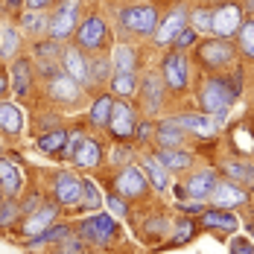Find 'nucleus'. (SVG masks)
Wrapping results in <instances>:
<instances>
[{
	"mask_svg": "<svg viewBox=\"0 0 254 254\" xmlns=\"http://www.w3.org/2000/svg\"><path fill=\"white\" fill-rule=\"evenodd\" d=\"M187 15H190L187 6H176L170 15H164V21H158V29L152 32V41L158 47H170L173 38L178 35V29L187 24Z\"/></svg>",
	"mask_w": 254,
	"mask_h": 254,
	"instance_id": "20",
	"label": "nucleus"
},
{
	"mask_svg": "<svg viewBox=\"0 0 254 254\" xmlns=\"http://www.w3.org/2000/svg\"><path fill=\"white\" fill-rule=\"evenodd\" d=\"M67 234H73V225L70 222H53L50 228L44 231V234H38V237H32V240H26V243H21L24 249H44V246H56L59 240H64Z\"/></svg>",
	"mask_w": 254,
	"mask_h": 254,
	"instance_id": "31",
	"label": "nucleus"
},
{
	"mask_svg": "<svg viewBox=\"0 0 254 254\" xmlns=\"http://www.w3.org/2000/svg\"><path fill=\"white\" fill-rule=\"evenodd\" d=\"M3 155H6V137L0 134V158H3Z\"/></svg>",
	"mask_w": 254,
	"mask_h": 254,
	"instance_id": "57",
	"label": "nucleus"
},
{
	"mask_svg": "<svg viewBox=\"0 0 254 254\" xmlns=\"http://www.w3.org/2000/svg\"><path fill=\"white\" fill-rule=\"evenodd\" d=\"M246 202H249V190L243 184L231 181V178H219L216 187L207 196V207H222V210H234V207H240Z\"/></svg>",
	"mask_w": 254,
	"mask_h": 254,
	"instance_id": "15",
	"label": "nucleus"
},
{
	"mask_svg": "<svg viewBox=\"0 0 254 254\" xmlns=\"http://www.w3.org/2000/svg\"><path fill=\"white\" fill-rule=\"evenodd\" d=\"M3 199H6V196H3V190H0V204H3Z\"/></svg>",
	"mask_w": 254,
	"mask_h": 254,
	"instance_id": "59",
	"label": "nucleus"
},
{
	"mask_svg": "<svg viewBox=\"0 0 254 254\" xmlns=\"http://www.w3.org/2000/svg\"><path fill=\"white\" fill-rule=\"evenodd\" d=\"M176 120L187 134H196L202 140H213L219 131V120L213 114H204V111H181V114H176Z\"/></svg>",
	"mask_w": 254,
	"mask_h": 254,
	"instance_id": "16",
	"label": "nucleus"
},
{
	"mask_svg": "<svg viewBox=\"0 0 254 254\" xmlns=\"http://www.w3.org/2000/svg\"><path fill=\"white\" fill-rule=\"evenodd\" d=\"M158 21H161V15L152 3H131V6H123L117 12V24L137 38H152V32L158 29Z\"/></svg>",
	"mask_w": 254,
	"mask_h": 254,
	"instance_id": "6",
	"label": "nucleus"
},
{
	"mask_svg": "<svg viewBox=\"0 0 254 254\" xmlns=\"http://www.w3.org/2000/svg\"><path fill=\"white\" fill-rule=\"evenodd\" d=\"M170 231H173V237H170L167 243H170V246H184V243H190V240L196 237V222H193V216H184V219H178Z\"/></svg>",
	"mask_w": 254,
	"mask_h": 254,
	"instance_id": "41",
	"label": "nucleus"
},
{
	"mask_svg": "<svg viewBox=\"0 0 254 254\" xmlns=\"http://www.w3.org/2000/svg\"><path fill=\"white\" fill-rule=\"evenodd\" d=\"M102 161H105L102 140L97 134H85V137L79 140L73 158H70V167H73V170H97V167H102Z\"/></svg>",
	"mask_w": 254,
	"mask_h": 254,
	"instance_id": "17",
	"label": "nucleus"
},
{
	"mask_svg": "<svg viewBox=\"0 0 254 254\" xmlns=\"http://www.w3.org/2000/svg\"><path fill=\"white\" fill-rule=\"evenodd\" d=\"M196 100H199V108L204 114H213L219 123L228 117L231 105L240 100V82L234 85L231 76H204L199 91H196Z\"/></svg>",
	"mask_w": 254,
	"mask_h": 254,
	"instance_id": "1",
	"label": "nucleus"
},
{
	"mask_svg": "<svg viewBox=\"0 0 254 254\" xmlns=\"http://www.w3.org/2000/svg\"><path fill=\"white\" fill-rule=\"evenodd\" d=\"M50 190H53V202L62 210L73 213L82 202V176L76 170H56L50 178Z\"/></svg>",
	"mask_w": 254,
	"mask_h": 254,
	"instance_id": "8",
	"label": "nucleus"
},
{
	"mask_svg": "<svg viewBox=\"0 0 254 254\" xmlns=\"http://www.w3.org/2000/svg\"><path fill=\"white\" fill-rule=\"evenodd\" d=\"M199 38H202V35H199V32L193 29V26H190V24H184L181 29H178V35L173 38V44H170V50H181V53H184L187 47H193V44H199Z\"/></svg>",
	"mask_w": 254,
	"mask_h": 254,
	"instance_id": "43",
	"label": "nucleus"
},
{
	"mask_svg": "<svg viewBox=\"0 0 254 254\" xmlns=\"http://www.w3.org/2000/svg\"><path fill=\"white\" fill-rule=\"evenodd\" d=\"M204 207H207V202H196V199H184V204L178 207L184 216H196V213H202Z\"/></svg>",
	"mask_w": 254,
	"mask_h": 254,
	"instance_id": "53",
	"label": "nucleus"
},
{
	"mask_svg": "<svg viewBox=\"0 0 254 254\" xmlns=\"http://www.w3.org/2000/svg\"><path fill=\"white\" fill-rule=\"evenodd\" d=\"M134 146H143V143H149L155 137V120H149V117H140L137 120V126H134Z\"/></svg>",
	"mask_w": 254,
	"mask_h": 254,
	"instance_id": "46",
	"label": "nucleus"
},
{
	"mask_svg": "<svg viewBox=\"0 0 254 254\" xmlns=\"http://www.w3.org/2000/svg\"><path fill=\"white\" fill-rule=\"evenodd\" d=\"M108 59H111L114 73H137L140 53L134 50L131 44H114V47H111V53H108Z\"/></svg>",
	"mask_w": 254,
	"mask_h": 254,
	"instance_id": "27",
	"label": "nucleus"
},
{
	"mask_svg": "<svg viewBox=\"0 0 254 254\" xmlns=\"http://www.w3.org/2000/svg\"><path fill=\"white\" fill-rule=\"evenodd\" d=\"M170 228H173V225H170V219H167L164 213H158V216H152V219L143 225V234H146L149 240H164V237L170 234Z\"/></svg>",
	"mask_w": 254,
	"mask_h": 254,
	"instance_id": "44",
	"label": "nucleus"
},
{
	"mask_svg": "<svg viewBox=\"0 0 254 254\" xmlns=\"http://www.w3.org/2000/svg\"><path fill=\"white\" fill-rule=\"evenodd\" d=\"M161 79L164 85L173 91V94H181L190 88V59L187 53L181 50H170L161 62Z\"/></svg>",
	"mask_w": 254,
	"mask_h": 254,
	"instance_id": "13",
	"label": "nucleus"
},
{
	"mask_svg": "<svg viewBox=\"0 0 254 254\" xmlns=\"http://www.w3.org/2000/svg\"><path fill=\"white\" fill-rule=\"evenodd\" d=\"M0 70H3V62H0Z\"/></svg>",
	"mask_w": 254,
	"mask_h": 254,
	"instance_id": "60",
	"label": "nucleus"
},
{
	"mask_svg": "<svg viewBox=\"0 0 254 254\" xmlns=\"http://www.w3.org/2000/svg\"><path fill=\"white\" fill-rule=\"evenodd\" d=\"M0 6H3V12H6V15L18 18V15L26 9V0H0Z\"/></svg>",
	"mask_w": 254,
	"mask_h": 254,
	"instance_id": "52",
	"label": "nucleus"
},
{
	"mask_svg": "<svg viewBox=\"0 0 254 254\" xmlns=\"http://www.w3.org/2000/svg\"><path fill=\"white\" fill-rule=\"evenodd\" d=\"M134 126H137V108L131 105V100H114L105 131H108L114 140H131Z\"/></svg>",
	"mask_w": 254,
	"mask_h": 254,
	"instance_id": "14",
	"label": "nucleus"
},
{
	"mask_svg": "<svg viewBox=\"0 0 254 254\" xmlns=\"http://www.w3.org/2000/svg\"><path fill=\"white\" fill-rule=\"evenodd\" d=\"M108 41H111V35H108V21L102 18L100 12H88V15L79 21L76 32H73V44H76L85 56H91V53H105L108 50Z\"/></svg>",
	"mask_w": 254,
	"mask_h": 254,
	"instance_id": "5",
	"label": "nucleus"
},
{
	"mask_svg": "<svg viewBox=\"0 0 254 254\" xmlns=\"http://www.w3.org/2000/svg\"><path fill=\"white\" fill-rule=\"evenodd\" d=\"M140 167H143V173H146V178H149V187H152V190L164 193V190L170 187V170H167L155 155H143Z\"/></svg>",
	"mask_w": 254,
	"mask_h": 254,
	"instance_id": "32",
	"label": "nucleus"
},
{
	"mask_svg": "<svg viewBox=\"0 0 254 254\" xmlns=\"http://www.w3.org/2000/svg\"><path fill=\"white\" fill-rule=\"evenodd\" d=\"M12 97V91H9V73H6V67L0 70V100H9Z\"/></svg>",
	"mask_w": 254,
	"mask_h": 254,
	"instance_id": "54",
	"label": "nucleus"
},
{
	"mask_svg": "<svg viewBox=\"0 0 254 254\" xmlns=\"http://www.w3.org/2000/svg\"><path fill=\"white\" fill-rule=\"evenodd\" d=\"M62 70L67 76H73L88 91V85H91V79H88V56L79 50L76 44H64L62 47Z\"/></svg>",
	"mask_w": 254,
	"mask_h": 254,
	"instance_id": "21",
	"label": "nucleus"
},
{
	"mask_svg": "<svg viewBox=\"0 0 254 254\" xmlns=\"http://www.w3.org/2000/svg\"><path fill=\"white\" fill-rule=\"evenodd\" d=\"M105 207H108V213L120 222V219H128V204L123 196H117V193H108L105 196Z\"/></svg>",
	"mask_w": 254,
	"mask_h": 254,
	"instance_id": "47",
	"label": "nucleus"
},
{
	"mask_svg": "<svg viewBox=\"0 0 254 254\" xmlns=\"http://www.w3.org/2000/svg\"><path fill=\"white\" fill-rule=\"evenodd\" d=\"M108 94L114 100H134L137 97V73H111Z\"/></svg>",
	"mask_w": 254,
	"mask_h": 254,
	"instance_id": "34",
	"label": "nucleus"
},
{
	"mask_svg": "<svg viewBox=\"0 0 254 254\" xmlns=\"http://www.w3.org/2000/svg\"><path fill=\"white\" fill-rule=\"evenodd\" d=\"M56 0H26V9H38V12H47Z\"/></svg>",
	"mask_w": 254,
	"mask_h": 254,
	"instance_id": "55",
	"label": "nucleus"
},
{
	"mask_svg": "<svg viewBox=\"0 0 254 254\" xmlns=\"http://www.w3.org/2000/svg\"><path fill=\"white\" fill-rule=\"evenodd\" d=\"M111 73H114V67H111V59H108L105 53H91V56H88V79H91L88 91L108 85Z\"/></svg>",
	"mask_w": 254,
	"mask_h": 254,
	"instance_id": "29",
	"label": "nucleus"
},
{
	"mask_svg": "<svg viewBox=\"0 0 254 254\" xmlns=\"http://www.w3.org/2000/svg\"><path fill=\"white\" fill-rule=\"evenodd\" d=\"M73 231H76V237L85 246L105 249L120 237V222L111 213H88L79 225H73Z\"/></svg>",
	"mask_w": 254,
	"mask_h": 254,
	"instance_id": "3",
	"label": "nucleus"
},
{
	"mask_svg": "<svg viewBox=\"0 0 254 254\" xmlns=\"http://www.w3.org/2000/svg\"><path fill=\"white\" fill-rule=\"evenodd\" d=\"M237 53L246 59V62H254V15L246 18L240 32H237Z\"/></svg>",
	"mask_w": 254,
	"mask_h": 254,
	"instance_id": "38",
	"label": "nucleus"
},
{
	"mask_svg": "<svg viewBox=\"0 0 254 254\" xmlns=\"http://www.w3.org/2000/svg\"><path fill=\"white\" fill-rule=\"evenodd\" d=\"M0 190H3V196L6 199H21L26 193L24 187V173L18 170V164L15 161H9L6 155L0 158Z\"/></svg>",
	"mask_w": 254,
	"mask_h": 254,
	"instance_id": "23",
	"label": "nucleus"
},
{
	"mask_svg": "<svg viewBox=\"0 0 254 254\" xmlns=\"http://www.w3.org/2000/svg\"><path fill=\"white\" fill-rule=\"evenodd\" d=\"M140 94L146 97V108L149 111H158V105L164 100V79L161 73H149V76L140 82Z\"/></svg>",
	"mask_w": 254,
	"mask_h": 254,
	"instance_id": "37",
	"label": "nucleus"
},
{
	"mask_svg": "<svg viewBox=\"0 0 254 254\" xmlns=\"http://www.w3.org/2000/svg\"><path fill=\"white\" fill-rule=\"evenodd\" d=\"M196 59L204 70H231L240 59L237 44L231 38H216V35H207L204 41H199L196 47Z\"/></svg>",
	"mask_w": 254,
	"mask_h": 254,
	"instance_id": "4",
	"label": "nucleus"
},
{
	"mask_svg": "<svg viewBox=\"0 0 254 254\" xmlns=\"http://www.w3.org/2000/svg\"><path fill=\"white\" fill-rule=\"evenodd\" d=\"M85 128H88V126H70V128H67V140H64V146H62V152H59V158H56V161H70V158H73L79 140L88 134Z\"/></svg>",
	"mask_w": 254,
	"mask_h": 254,
	"instance_id": "42",
	"label": "nucleus"
},
{
	"mask_svg": "<svg viewBox=\"0 0 254 254\" xmlns=\"http://www.w3.org/2000/svg\"><path fill=\"white\" fill-rule=\"evenodd\" d=\"M187 24L193 26L199 35H210V24H213V6H196V9H190V15H187Z\"/></svg>",
	"mask_w": 254,
	"mask_h": 254,
	"instance_id": "39",
	"label": "nucleus"
},
{
	"mask_svg": "<svg viewBox=\"0 0 254 254\" xmlns=\"http://www.w3.org/2000/svg\"><path fill=\"white\" fill-rule=\"evenodd\" d=\"M228 254H254L252 240H246V237H234L231 246H228Z\"/></svg>",
	"mask_w": 254,
	"mask_h": 254,
	"instance_id": "51",
	"label": "nucleus"
},
{
	"mask_svg": "<svg viewBox=\"0 0 254 254\" xmlns=\"http://www.w3.org/2000/svg\"><path fill=\"white\" fill-rule=\"evenodd\" d=\"M26 128V111L12 100H0V134L18 140Z\"/></svg>",
	"mask_w": 254,
	"mask_h": 254,
	"instance_id": "18",
	"label": "nucleus"
},
{
	"mask_svg": "<svg viewBox=\"0 0 254 254\" xmlns=\"http://www.w3.org/2000/svg\"><path fill=\"white\" fill-rule=\"evenodd\" d=\"M32 126H35V134H44V131H50V128L62 126V114H56V111H41Z\"/></svg>",
	"mask_w": 254,
	"mask_h": 254,
	"instance_id": "48",
	"label": "nucleus"
},
{
	"mask_svg": "<svg viewBox=\"0 0 254 254\" xmlns=\"http://www.w3.org/2000/svg\"><path fill=\"white\" fill-rule=\"evenodd\" d=\"M67 140V126H59V128H50L44 134H35V149L47 158H59L62 146Z\"/></svg>",
	"mask_w": 254,
	"mask_h": 254,
	"instance_id": "30",
	"label": "nucleus"
},
{
	"mask_svg": "<svg viewBox=\"0 0 254 254\" xmlns=\"http://www.w3.org/2000/svg\"><path fill=\"white\" fill-rule=\"evenodd\" d=\"M219 170H222V176H225V178L237 181V184H243L246 190H254V161L228 158V161H222V164H219Z\"/></svg>",
	"mask_w": 254,
	"mask_h": 254,
	"instance_id": "25",
	"label": "nucleus"
},
{
	"mask_svg": "<svg viewBox=\"0 0 254 254\" xmlns=\"http://www.w3.org/2000/svg\"><path fill=\"white\" fill-rule=\"evenodd\" d=\"M21 50H24V32L15 24H3L0 26V62L18 59Z\"/></svg>",
	"mask_w": 254,
	"mask_h": 254,
	"instance_id": "26",
	"label": "nucleus"
},
{
	"mask_svg": "<svg viewBox=\"0 0 254 254\" xmlns=\"http://www.w3.org/2000/svg\"><path fill=\"white\" fill-rule=\"evenodd\" d=\"M44 97H47V102L59 105V108H76L79 102L85 100V88L73 76H67L64 70H59L50 79H44Z\"/></svg>",
	"mask_w": 254,
	"mask_h": 254,
	"instance_id": "7",
	"label": "nucleus"
},
{
	"mask_svg": "<svg viewBox=\"0 0 254 254\" xmlns=\"http://www.w3.org/2000/svg\"><path fill=\"white\" fill-rule=\"evenodd\" d=\"M44 199H47V196H44V193H38V190L24 193V199H21V213H24V216H26V213H32V210L44 202Z\"/></svg>",
	"mask_w": 254,
	"mask_h": 254,
	"instance_id": "50",
	"label": "nucleus"
},
{
	"mask_svg": "<svg viewBox=\"0 0 254 254\" xmlns=\"http://www.w3.org/2000/svg\"><path fill=\"white\" fill-rule=\"evenodd\" d=\"M111 187H114V193L123 196L126 202H140V199L149 196V178L143 173V167H137V164L120 167V170L114 173V178H111Z\"/></svg>",
	"mask_w": 254,
	"mask_h": 254,
	"instance_id": "9",
	"label": "nucleus"
},
{
	"mask_svg": "<svg viewBox=\"0 0 254 254\" xmlns=\"http://www.w3.org/2000/svg\"><path fill=\"white\" fill-rule=\"evenodd\" d=\"M82 21V0H56L47 9V38L67 44Z\"/></svg>",
	"mask_w": 254,
	"mask_h": 254,
	"instance_id": "2",
	"label": "nucleus"
},
{
	"mask_svg": "<svg viewBox=\"0 0 254 254\" xmlns=\"http://www.w3.org/2000/svg\"><path fill=\"white\" fill-rule=\"evenodd\" d=\"M6 73H9V91H12V97H15V100H29L32 91H35V79H38L32 59L21 53L18 59L9 62Z\"/></svg>",
	"mask_w": 254,
	"mask_h": 254,
	"instance_id": "12",
	"label": "nucleus"
},
{
	"mask_svg": "<svg viewBox=\"0 0 254 254\" xmlns=\"http://www.w3.org/2000/svg\"><path fill=\"white\" fill-rule=\"evenodd\" d=\"M21 199H3L0 204V231H9L21 222Z\"/></svg>",
	"mask_w": 254,
	"mask_h": 254,
	"instance_id": "40",
	"label": "nucleus"
},
{
	"mask_svg": "<svg viewBox=\"0 0 254 254\" xmlns=\"http://www.w3.org/2000/svg\"><path fill=\"white\" fill-rule=\"evenodd\" d=\"M18 29L24 32V35H35V38H41L44 32H47V12H38V9H24L21 15H18Z\"/></svg>",
	"mask_w": 254,
	"mask_h": 254,
	"instance_id": "35",
	"label": "nucleus"
},
{
	"mask_svg": "<svg viewBox=\"0 0 254 254\" xmlns=\"http://www.w3.org/2000/svg\"><path fill=\"white\" fill-rule=\"evenodd\" d=\"M249 234H252V237H254V222H249Z\"/></svg>",
	"mask_w": 254,
	"mask_h": 254,
	"instance_id": "58",
	"label": "nucleus"
},
{
	"mask_svg": "<svg viewBox=\"0 0 254 254\" xmlns=\"http://www.w3.org/2000/svg\"><path fill=\"white\" fill-rule=\"evenodd\" d=\"M155 149H181L187 140V131L178 126L176 117H164L155 120Z\"/></svg>",
	"mask_w": 254,
	"mask_h": 254,
	"instance_id": "19",
	"label": "nucleus"
},
{
	"mask_svg": "<svg viewBox=\"0 0 254 254\" xmlns=\"http://www.w3.org/2000/svg\"><path fill=\"white\" fill-rule=\"evenodd\" d=\"M102 204H105V199H102V193H100V184L94 181V178H82V202H79V207L73 210V213H97Z\"/></svg>",
	"mask_w": 254,
	"mask_h": 254,
	"instance_id": "33",
	"label": "nucleus"
},
{
	"mask_svg": "<svg viewBox=\"0 0 254 254\" xmlns=\"http://www.w3.org/2000/svg\"><path fill=\"white\" fill-rule=\"evenodd\" d=\"M152 155L170 170V173H181V170H187V167L193 164V155L187 152L184 146H181V149H155Z\"/></svg>",
	"mask_w": 254,
	"mask_h": 254,
	"instance_id": "36",
	"label": "nucleus"
},
{
	"mask_svg": "<svg viewBox=\"0 0 254 254\" xmlns=\"http://www.w3.org/2000/svg\"><path fill=\"white\" fill-rule=\"evenodd\" d=\"M202 225L204 228H216V231H222V234H237L240 219H237L231 210H222V207H204L202 210Z\"/></svg>",
	"mask_w": 254,
	"mask_h": 254,
	"instance_id": "28",
	"label": "nucleus"
},
{
	"mask_svg": "<svg viewBox=\"0 0 254 254\" xmlns=\"http://www.w3.org/2000/svg\"><path fill=\"white\" fill-rule=\"evenodd\" d=\"M134 143H128V140H114V149H111V164H120V167H126V164H134L131 158H134Z\"/></svg>",
	"mask_w": 254,
	"mask_h": 254,
	"instance_id": "45",
	"label": "nucleus"
},
{
	"mask_svg": "<svg viewBox=\"0 0 254 254\" xmlns=\"http://www.w3.org/2000/svg\"><path fill=\"white\" fill-rule=\"evenodd\" d=\"M216 170H210V167H204V170H196V173H190L187 181H184V190H187V199H196V202H207V196H210V190L216 187Z\"/></svg>",
	"mask_w": 254,
	"mask_h": 254,
	"instance_id": "22",
	"label": "nucleus"
},
{
	"mask_svg": "<svg viewBox=\"0 0 254 254\" xmlns=\"http://www.w3.org/2000/svg\"><path fill=\"white\" fill-rule=\"evenodd\" d=\"M243 21H246V9L240 6V0H222V3L213 6L210 35H216V38H237Z\"/></svg>",
	"mask_w": 254,
	"mask_h": 254,
	"instance_id": "11",
	"label": "nucleus"
},
{
	"mask_svg": "<svg viewBox=\"0 0 254 254\" xmlns=\"http://www.w3.org/2000/svg\"><path fill=\"white\" fill-rule=\"evenodd\" d=\"M59 216H62V207L53 202V199H44V202L38 204L32 213L21 216V222L15 225V234H18V240H21V243H26V240H32V237L44 234L53 222H59Z\"/></svg>",
	"mask_w": 254,
	"mask_h": 254,
	"instance_id": "10",
	"label": "nucleus"
},
{
	"mask_svg": "<svg viewBox=\"0 0 254 254\" xmlns=\"http://www.w3.org/2000/svg\"><path fill=\"white\" fill-rule=\"evenodd\" d=\"M240 6H243L249 15H254V0H240Z\"/></svg>",
	"mask_w": 254,
	"mask_h": 254,
	"instance_id": "56",
	"label": "nucleus"
},
{
	"mask_svg": "<svg viewBox=\"0 0 254 254\" xmlns=\"http://www.w3.org/2000/svg\"><path fill=\"white\" fill-rule=\"evenodd\" d=\"M56 254H85V243L79 240L76 231H73V234H67L64 240L56 243Z\"/></svg>",
	"mask_w": 254,
	"mask_h": 254,
	"instance_id": "49",
	"label": "nucleus"
},
{
	"mask_svg": "<svg viewBox=\"0 0 254 254\" xmlns=\"http://www.w3.org/2000/svg\"><path fill=\"white\" fill-rule=\"evenodd\" d=\"M111 105H114V97L108 94V91H100L94 102H91V108H88V117H85V126L88 128H105L108 126V117H111Z\"/></svg>",
	"mask_w": 254,
	"mask_h": 254,
	"instance_id": "24",
	"label": "nucleus"
}]
</instances>
